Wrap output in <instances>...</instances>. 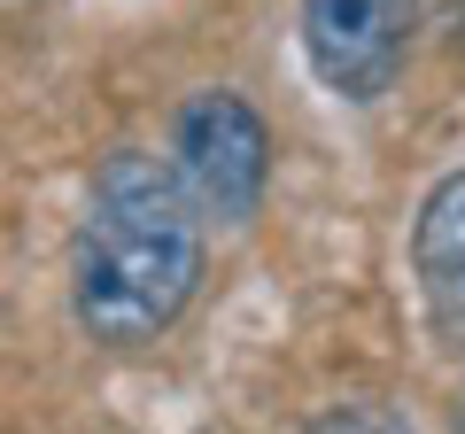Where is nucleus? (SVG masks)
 Here are the masks:
<instances>
[{
	"label": "nucleus",
	"mask_w": 465,
	"mask_h": 434,
	"mask_svg": "<svg viewBox=\"0 0 465 434\" xmlns=\"http://www.w3.org/2000/svg\"><path fill=\"white\" fill-rule=\"evenodd\" d=\"M202 287V210L179 171L116 148L94 171L78 241H70V311L101 350H148L179 326Z\"/></svg>",
	"instance_id": "1"
},
{
	"label": "nucleus",
	"mask_w": 465,
	"mask_h": 434,
	"mask_svg": "<svg viewBox=\"0 0 465 434\" xmlns=\"http://www.w3.org/2000/svg\"><path fill=\"white\" fill-rule=\"evenodd\" d=\"M171 171H179L186 202L217 225H249L256 202H264V179H272V133L241 94L210 85L179 109L171 124Z\"/></svg>",
	"instance_id": "2"
},
{
	"label": "nucleus",
	"mask_w": 465,
	"mask_h": 434,
	"mask_svg": "<svg viewBox=\"0 0 465 434\" xmlns=\"http://www.w3.org/2000/svg\"><path fill=\"white\" fill-rule=\"evenodd\" d=\"M419 32V0H302V54L341 101L388 94Z\"/></svg>",
	"instance_id": "3"
},
{
	"label": "nucleus",
	"mask_w": 465,
	"mask_h": 434,
	"mask_svg": "<svg viewBox=\"0 0 465 434\" xmlns=\"http://www.w3.org/2000/svg\"><path fill=\"white\" fill-rule=\"evenodd\" d=\"M411 264H419V295H427L442 350L465 357V171H450L427 194L419 233H411Z\"/></svg>",
	"instance_id": "4"
},
{
	"label": "nucleus",
	"mask_w": 465,
	"mask_h": 434,
	"mask_svg": "<svg viewBox=\"0 0 465 434\" xmlns=\"http://www.w3.org/2000/svg\"><path fill=\"white\" fill-rule=\"evenodd\" d=\"M302 434H411V427H403L388 403H333V411H318Z\"/></svg>",
	"instance_id": "5"
},
{
	"label": "nucleus",
	"mask_w": 465,
	"mask_h": 434,
	"mask_svg": "<svg viewBox=\"0 0 465 434\" xmlns=\"http://www.w3.org/2000/svg\"><path fill=\"white\" fill-rule=\"evenodd\" d=\"M458 434H465V419H458Z\"/></svg>",
	"instance_id": "6"
}]
</instances>
